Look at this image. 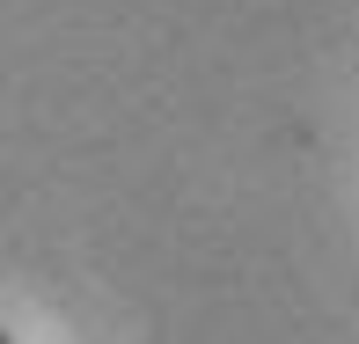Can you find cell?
Returning <instances> with one entry per match:
<instances>
[{
  "instance_id": "obj_1",
  "label": "cell",
  "mask_w": 359,
  "mask_h": 344,
  "mask_svg": "<svg viewBox=\"0 0 359 344\" xmlns=\"http://www.w3.org/2000/svg\"><path fill=\"white\" fill-rule=\"evenodd\" d=\"M0 344H15V337H8V330H0Z\"/></svg>"
}]
</instances>
